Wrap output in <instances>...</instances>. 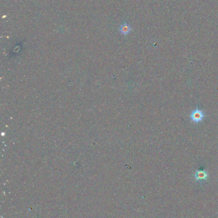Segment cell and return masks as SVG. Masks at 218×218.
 I'll return each instance as SVG.
<instances>
[{
  "instance_id": "2",
  "label": "cell",
  "mask_w": 218,
  "mask_h": 218,
  "mask_svg": "<svg viewBox=\"0 0 218 218\" xmlns=\"http://www.w3.org/2000/svg\"><path fill=\"white\" fill-rule=\"evenodd\" d=\"M208 178V173L205 170H197L194 174L196 180H204Z\"/></svg>"
},
{
  "instance_id": "1",
  "label": "cell",
  "mask_w": 218,
  "mask_h": 218,
  "mask_svg": "<svg viewBox=\"0 0 218 218\" xmlns=\"http://www.w3.org/2000/svg\"><path fill=\"white\" fill-rule=\"evenodd\" d=\"M205 117L204 112L199 109H196L193 110L190 115V118L192 121L195 123H198L201 122Z\"/></svg>"
},
{
  "instance_id": "3",
  "label": "cell",
  "mask_w": 218,
  "mask_h": 218,
  "mask_svg": "<svg viewBox=\"0 0 218 218\" xmlns=\"http://www.w3.org/2000/svg\"><path fill=\"white\" fill-rule=\"evenodd\" d=\"M131 30H132V28L127 23H124L122 24L119 28V31L120 33L124 35H127L129 34L130 32L131 31Z\"/></svg>"
}]
</instances>
